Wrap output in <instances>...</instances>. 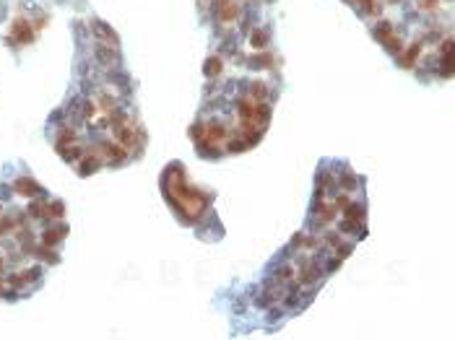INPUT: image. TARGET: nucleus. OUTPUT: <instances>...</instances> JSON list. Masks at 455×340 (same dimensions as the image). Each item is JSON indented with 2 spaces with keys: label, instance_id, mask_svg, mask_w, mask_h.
Segmentation results:
<instances>
[{
  "label": "nucleus",
  "instance_id": "obj_5",
  "mask_svg": "<svg viewBox=\"0 0 455 340\" xmlns=\"http://www.w3.org/2000/svg\"><path fill=\"white\" fill-rule=\"evenodd\" d=\"M102 156L110 159V161H123L128 156V148L117 146V143H102Z\"/></svg>",
  "mask_w": 455,
  "mask_h": 340
},
{
  "label": "nucleus",
  "instance_id": "obj_12",
  "mask_svg": "<svg viewBox=\"0 0 455 340\" xmlns=\"http://www.w3.org/2000/svg\"><path fill=\"white\" fill-rule=\"evenodd\" d=\"M94 32H97V34H99L102 39L107 37V39H110V44H117V34H115V32H110L107 26H102V24H94Z\"/></svg>",
  "mask_w": 455,
  "mask_h": 340
},
{
  "label": "nucleus",
  "instance_id": "obj_15",
  "mask_svg": "<svg viewBox=\"0 0 455 340\" xmlns=\"http://www.w3.org/2000/svg\"><path fill=\"white\" fill-rule=\"evenodd\" d=\"M356 3L367 11V13H377V8H380V6H377V0H356Z\"/></svg>",
  "mask_w": 455,
  "mask_h": 340
},
{
  "label": "nucleus",
  "instance_id": "obj_20",
  "mask_svg": "<svg viewBox=\"0 0 455 340\" xmlns=\"http://www.w3.org/2000/svg\"><path fill=\"white\" fill-rule=\"evenodd\" d=\"M13 229V223L8 218H0V234H8V231Z\"/></svg>",
  "mask_w": 455,
  "mask_h": 340
},
{
  "label": "nucleus",
  "instance_id": "obj_19",
  "mask_svg": "<svg viewBox=\"0 0 455 340\" xmlns=\"http://www.w3.org/2000/svg\"><path fill=\"white\" fill-rule=\"evenodd\" d=\"M265 39H268V37H265V32H257V34L252 37V44H255V47H263Z\"/></svg>",
  "mask_w": 455,
  "mask_h": 340
},
{
  "label": "nucleus",
  "instance_id": "obj_8",
  "mask_svg": "<svg viewBox=\"0 0 455 340\" xmlns=\"http://www.w3.org/2000/svg\"><path fill=\"white\" fill-rule=\"evenodd\" d=\"M13 37L21 39V42H29V39H32V29H29V24H26L24 19H16V21H13Z\"/></svg>",
  "mask_w": 455,
  "mask_h": 340
},
{
  "label": "nucleus",
  "instance_id": "obj_6",
  "mask_svg": "<svg viewBox=\"0 0 455 340\" xmlns=\"http://www.w3.org/2000/svg\"><path fill=\"white\" fill-rule=\"evenodd\" d=\"M216 13H219L221 21H234L237 3H234V0H219V3H216Z\"/></svg>",
  "mask_w": 455,
  "mask_h": 340
},
{
  "label": "nucleus",
  "instance_id": "obj_21",
  "mask_svg": "<svg viewBox=\"0 0 455 340\" xmlns=\"http://www.w3.org/2000/svg\"><path fill=\"white\" fill-rule=\"evenodd\" d=\"M442 52H445V57H447V55H452V39H445V44H442Z\"/></svg>",
  "mask_w": 455,
  "mask_h": 340
},
{
  "label": "nucleus",
  "instance_id": "obj_16",
  "mask_svg": "<svg viewBox=\"0 0 455 340\" xmlns=\"http://www.w3.org/2000/svg\"><path fill=\"white\" fill-rule=\"evenodd\" d=\"M354 182H356V177H354L351 172H346V174H343V179H341V187H343V190H354V187H351Z\"/></svg>",
  "mask_w": 455,
  "mask_h": 340
},
{
  "label": "nucleus",
  "instance_id": "obj_9",
  "mask_svg": "<svg viewBox=\"0 0 455 340\" xmlns=\"http://www.w3.org/2000/svg\"><path fill=\"white\" fill-rule=\"evenodd\" d=\"M297 278V270H294V265H281L279 270H276V283H292Z\"/></svg>",
  "mask_w": 455,
  "mask_h": 340
},
{
  "label": "nucleus",
  "instance_id": "obj_18",
  "mask_svg": "<svg viewBox=\"0 0 455 340\" xmlns=\"http://www.w3.org/2000/svg\"><path fill=\"white\" fill-rule=\"evenodd\" d=\"M416 55H419V47H411V50H408V55H406V57H403V65H411V63H414V57H416Z\"/></svg>",
  "mask_w": 455,
  "mask_h": 340
},
{
  "label": "nucleus",
  "instance_id": "obj_13",
  "mask_svg": "<svg viewBox=\"0 0 455 340\" xmlns=\"http://www.w3.org/2000/svg\"><path fill=\"white\" fill-rule=\"evenodd\" d=\"M203 70H206V75H219V73H221V60H219V57H211Z\"/></svg>",
  "mask_w": 455,
  "mask_h": 340
},
{
  "label": "nucleus",
  "instance_id": "obj_3",
  "mask_svg": "<svg viewBox=\"0 0 455 340\" xmlns=\"http://www.w3.org/2000/svg\"><path fill=\"white\" fill-rule=\"evenodd\" d=\"M104 164V156L102 151H86V156L81 159V174H91Z\"/></svg>",
  "mask_w": 455,
  "mask_h": 340
},
{
  "label": "nucleus",
  "instance_id": "obj_7",
  "mask_svg": "<svg viewBox=\"0 0 455 340\" xmlns=\"http://www.w3.org/2000/svg\"><path fill=\"white\" fill-rule=\"evenodd\" d=\"M16 192L24 197H34L39 192V184L34 179H16Z\"/></svg>",
  "mask_w": 455,
  "mask_h": 340
},
{
  "label": "nucleus",
  "instance_id": "obj_24",
  "mask_svg": "<svg viewBox=\"0 0 455 340\" xmlns=\"http://www.w3.org/2000/svg\"><path fill=\"white\" fill-rule=\"evenodd\" d=\"M0 270H3V260H0Z\"/></svg>",
  "mask_w": 455,
  "mask_h": 340
},
{
  "label": "nucleus",
  "instance_id": "obj_11",
  "mask_svg": "<svg viewBox=\"0 0 455 340\" xmlns=\"http://www.w3.org/2000/svg\"><path fill=\"white\" fill-rule=\"evenodd\" d=\"M315 213H317V218H320V221H330L333 215H336V203H325V200H323Z\"/></svg>",
  "mask_w": 455,
  "mask_h": 340
},
{
  "label": "nucleus",
  "instance_id": "obj_22",
  "mask_svg": "<svg viewBox=\"0 0 455 340\" xmlns=\"http://www.w3.org/2000/svg\"><path fill=\"white\" fill-rule=\"evenodd\" d=\"M421 8H427V11L437 8V0H421Z\"/></svg>",
  "mask_w": 455,
  "mask_h": 340
},
{
  "label": "nucleus",
  "instance_id": "obj_1",
  "mask_svg": "<svg viewBox=\"0 0 455 340\" xmlns=\"http://www.w3.org/2000/svg\"><path fill=\"white\" fill-rule=\"evenodd\" d=\"M164 190H166L169 200L179 208V213L185 215L188 221H195V218H201V215H203V210H206V197H203L198 190L190 187L179 166H172L169 174L164 177Z\"/></svg>",
  "mask_w": 455,
  "mask_h": 340
},
{
  "label": "nucleus",
  "instance_id": "obj_23",
  "mask_svg": "<svg viewBox=\"0 0 455 340\" xmlns=\"http://www.w3.org/2000/svg\"><path fill=\"white\" fill-rule=\"evenodd\" d=\"M3 293H6V283H0V296H3Z\"/></svg>",
  "mask_w": 455,
  "mask_h": 340
},
{
  "label": "nucleus",
  "instance_id": "obj_17",
  "mask_svg": "<svg viewBox=\"0 0 455 340\" xmlns=\"http://www.w3.org/2000/svg\"><path fill=\"white\" fill-rule=\"evenodd\" d=\"M63 210H65L63 203H52V205H47V215H55V218H57V215H63Z\"/></svg>",
  "mask_w": 455,
  "mask_h": 340
},
{
  "label": "nucleus",
  "instance_id": "obj_2",
  "mask_svg": "<svg viewBox=\"0 0 455 340\" xmlns=\"http://www.w3.org/2000/svg\"><path fill=\"white\" fill-rule=\"evenodd\" d=\"M110 122H112V128H115V135H117V141L123 143L125 148H130V146H135V135H138V130H135V125L128 120V117H123V115H112L110 117Z\"/></svg>",
  "mask_w": 455,
  "mask_h": 340
},
{
  "label": "nucleus",
  "instance_id": "obj_10",
  "mask_svg": "<svg viewBox=\"0 0 455 340\" xmlns=\"http://www.w3.org/2000/svg\"><path fill=\"white\" fill-rule=\"evenodd\" d=\"M346 218L361 226V223H364V205H354V203H348V205H346Z\"/></svg>",
  "mask_w": 455,
  "mask_h": 340
},
{
  "label": "nucleus",
  "instance_id": "obj_14",
  "mask_svg": "<svg viewBox=\"0 0 455 340\" xmlns=\"http://www.w3.org/2000/svg\"><path fill=\"white\" fill-rule=\"evenodd\" d=\"M34 278H37V270H32V273H21V275L13 278V286H24V283H29V281H34Z\"/></svg>",
  "mask_w": 455,
  "mask_h": 340
},
{
  "label": "nucleus",
  "instance_id": "obj_4",
  "mask_svg": "<svg viewBox=\"0 0 455 340\" xmlns=\"http://www.w3.org/2000/svg\"><path fill=\"white\" fill-rule=\"evenodd\" d=\"M323 273H320V265H317V262H305V265H302V270L297 273V278H299V283H315L317 278H320Z\"/></svg>",
  "mask_w": 455,
  "mask_h": 340
}]
</instances>
